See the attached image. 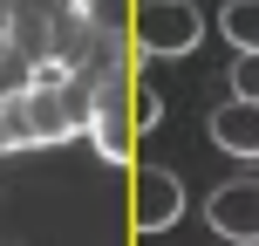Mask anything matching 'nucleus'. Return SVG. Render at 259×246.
<instances>
[{
  "label": "nucleus",
  "instance_id": "nucleus-8",
  "mask_svg": "<svg viewBox=\"0 0 259 246\" xmlns=\"http://www.w3.org/2000/svg\"><path fill=\"white\" fill-rule=\"evenodd\" d=\"M157 123H164V96L143 82V89H137V130H157Z\"/></svg>",
  "mask_w": 259,
  "mask_h": 246
},
{
  "label": "nucleus",
  "instance_id": "nucleus-7",
  "mask_svg": "<svg viewBox=\"0 0 259 246\" xmlns=\"http://www.w3.org/2000/svg\"><path fill=\"white\" fill-rule=\"evenodd\" d=\"M232 103H259V55L232 62Z\"/></svg>",
  "mask_w": 259,
  "mask_h": 246
},
{
  "label": "nucleus",
  "instance_id": "nucleus-1",
  "mask_svg": "<svg viewBox=\"0 0 259 246\" xmlns=\"http://www.w3.org/2000/svg\"><path fill=\"white\" fill-rule=\"evenodd\" d=\"M137 89L143 82L130 76V68H109L103 82H96V103H89V144L103 164H130V151H137Z\"/></svg>",
  "mask_w": 259,
  "mask_h": 246
},
{
  "label": "nucleus",
  "instance_id": "nucleus-5",
  "mask_svg": "<svg viewBox=\"0 0 259 246\" xmlns=\"http://www.w3.org/2000/svg\"><path fill=\"white\" fill-rule=\"evenodd\" d=\"M211 144L232 157H259V103H219L211 110Z\"/></svg>",
  "mask_w": 259,
  "mask_h": 246
},
{
  "label": "nucleus",
  "instance_id": "nucleus-2",
  "mask_svg": "<svg viewBox=\"0 0 259 246\" xmlns=\"http://www.w3.org/2000/svg\"><path fill=\"white\" fill-rule=\"evenodd\" d=\"M123 34L137 41V55H191L205 41V14L184 0H143L123 14Z\"/></svg>",
  "mask_w": 259,
  "mask_h": 246
},
{
  "label": "nucleus",
  "instance_id": "nucleus-4",
  "mask_svg": "<svg viewBox=\"0 0 259 246\" xmlns=\"http://www.w3.org/2000/svg\"><path fill=\"white\" fill-rule=\"evenodd\" d=\"M205 219L225 246H259V178H232L205 198Z\"/></svg>",
  "mask_w": 259,
  "mask_h": 246
},
{
  "label": "nucleus",
  "instance_id": "nucleus-3",
  "mask_svg": "<svg viewBox=\"0 0 259 246\" xmlns=\"http://www.w3.org/2000/svg\"><path fill=\"white\" fill-rule=\"evenodd\" d=\"M130 219H137V233H170L184 219V178L164 164H143L137 192H130Z\"/></svg>",
  "mask_w": 259,
  "mask_h": 246
},
{
  "label": "nucleus",
  "instance_id": "nucleus-6",
  "mask_svg": "<svg viewBox=\"0 0 259 246\" xmlns=\"http://www.w3.org/2000/svg\"><path fill=\"white\" fill-rule=\"evenodd\" d=\"M219 34L232 41L239 55H259V0H232V7L219 14Z\"/></svg>",
  "mask_w": 259,
  "mask_h": 246
}]
</instances>
